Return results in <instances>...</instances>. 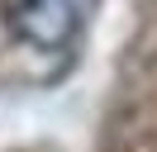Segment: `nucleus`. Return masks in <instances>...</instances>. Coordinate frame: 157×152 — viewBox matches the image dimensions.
<instances>
[{
    "label": "nucleus",
    "mask_w": 157,
    "mask_h": 152,
    "mask_svg": "<svg viewBox=\"0 0 157 152\" xmlns=\"http://www.w3.org/2000/svg\"><path fill=\"white\" fill-rule=\"evenodd\" d=\"M14 33L38 52H62L81 33V5L76 0H14L10 14Z\"/></svg>",
    "instance_id": "1"
}]
</instances>
